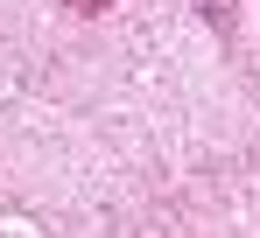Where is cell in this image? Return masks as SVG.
Instances as JSON below:
<instances>
[{"label": "cell", "instance_id": "1", "mask_svg": "<svg viewBox=\"0 0 260 238\" xmlns=\"http://www.w3.org/2000/svg\"><path fill=\"white\" fill-rule=\"evenodd\" d=\"M71 7H106V0H71Z\"/></svg>", "mask_w": 260, "mask_h": 238}, {"label": "cell", "instance_id": "2", "mask_svg": "<svg viewBox=\"0 0 260 238\" xmlns=\"http://www.w3.org/2000/svg\"><path fill=\"white\" fill-rule=\"evenodd\" d=\"M211 7H225V0H211Z\"/></svg>", "mask_w": 260, "mask_h": 238}]
</instances>
